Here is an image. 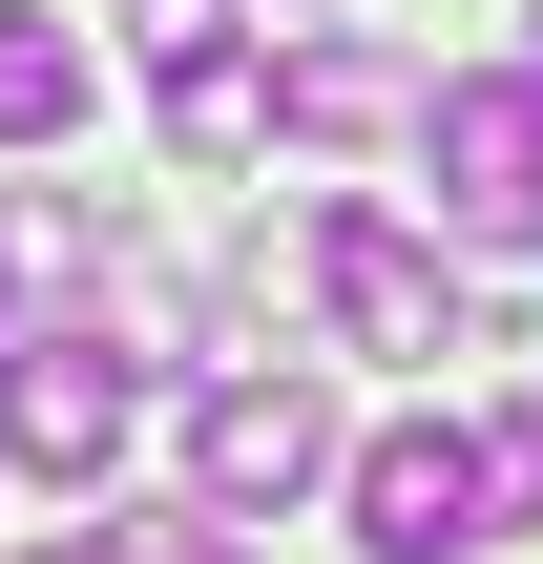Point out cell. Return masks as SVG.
<instances>
[{"label": "cell", "mask_w": 543, "mask_h": 564, "mask_svg": "<svg viewBox=\"0 0 543 564\" xmlns=\"http://www.w3.org/2000/svg\"><path fill=\"white\" fill-rule=\"evenodd\" d=\"M356 440H335V398L293 377V356H230L209 398H188V502H230V523H272V502H314Z\"/></svg>", "instance_id": "3957f363"}, {"label": "cell", "mask_w": 543, "mask_h": 564, "mask_svg": "<svg viewBox=\"0 0 543 564\" xmlns=\"http://www.w3.org/2000/svg\"><path fill=\"white\" fill-rule=\"evenodd\" d=\"M84 105H105V42L42 21V0H0V147H63Z\"/></svg>", "instance_id": "ba28073f"}, {"label": "cell", "mask_w": 543, "mask_h": 564, "mask_svg": "<svg viewBox=\"0 0 543 564\" xmlns=\"http://www.w3.org/2000/svg\"><path fill=\"white\" fill-rule=\"evenodd\" d=\"M293 21H314V0H293Z\"/></svg>", "instance_id": "5bb4252c"}, {"label": "cell", "mask_w": 543, "mask_h": 564, "mask_svg": "<svg viewBox=\"0 0 543 564\" xmlns=\"http://www.w3.org/2000/svg\"><path fill=\"white\" fill-rule=\"evenodd\" d=\"M419 209L460 251H543V63H439L419 84Z\"/></svg>", "instance_id": "6da1fadb"}, {"label": "cell", "mask_w": 543, "mask_h": 564, "mask_svg": "<svg viewBox=\"0 0 543 564\" xmlns=\"http://www.w3.org/2000/svg\"><path fill=\"white\" fill-rule=\"evenodd\" d=\"M146 84H167V147H188V167H251V147H272V42H251V21L167 42Z\"/></svg>", "instance_id": "52a82bcc"}, {"label": "cell", "mask_w": 543, "mask_h": 564, "mask_svg": "<svg viewBox=\"0 0 543 564\" xmlns=\"http://www.w3.org/2000/svg\"><path fill=\"white\" fill-rule=\"evenodd\" d=\"M523 63H543V0H523Z\"/></svg>", "instance_id": "4fadbf2b"}, {"label": "cell", "mask_w": 543, "mask_h": 564, "mask_svg": "<svg viewBox=\"0 0 543 564\" xmlns=\"http://www.w3.org/2000/svg\"><path fill=\"white\" fill-rule=\"evenodd\" d=\"M105 544L126 564H251V523H230V502H167V523H105Z\"/></svg>", "instance_id": "8fae6325"}, {"label": "cell", "mask_w": 543, "mask_h": 564, "mask_svg": "<svg viewBox=\"0 0 543 564\" xmlns=\"http://www.w3.org/2000/svg\"><path fill=\"white\" fill-rule=\"evenodd\" d=\"M481 502H502V544L543 523V398H502V419H481Z\"/></svg>", "instance_id": "30bf717a"}, {"label": "cell", "mask_w": 543, "mask_h": 564, "mask_svg": "<svg viewBox=\"0 0 543 564\" xmlns=\"http://www.w3.org/2000/svg\"><path fill=\"white\" fill-rule=\"evenodd\" d=\"M293 251H314V314H335L356 356H460V293H439V230H398L377 188H335V209H314Z\"/></svg>", "instance_id": "277c9868"}, {"label": "cell", "mask_w": 543, "mask_h": 564, "mask_svg": "<svg viewBox=\"0 0 543 564\" xmlns=\"http://www.w3.org/2000/svg\"><path fill=\"white\" fill-rule=\"evenodd\" d=\"M335 502H356L377 564H481V544H502V502H481V419H398V440H356Z\"/></svg>", "instance_id": "5b68a950"}, {"label": "cell", "mask_w": 543, "mask_h": 564, "mask_svg": "<svg viewBox=\"0 0 543 564\" xmlns=\"http://www.w3.org/2000/svg\"><path fill=\"white\" fill-rule=\"evenodd\" d=\"M105 272V209L84 188H0V293H84Z\"/></svg>", "instance_id": "9c48e42d"}, {"label": "cell", "mask_w": 543, "mask_h": 564, "mask_svg": "<svg viewBox=\"0 0 543 564\" xmlns=\"http://www.w3.org/2000/svg\"><path fill=\"white\" fill-rule=\"evenodd\" d=\"M42 564H126V544H105V523H84V544H42Z\"/></svg>", "instance_id": "7c38bea8"}, {"label": "cell", "mask_w": 543, "mask_h": 564, "mask_svg": "<svg viewBox=\"0 0 543 564\" xmlns=\"http://www.w3.org/2000/svg\"><path fill=\"white\" fill-rule=\"evenodd\" d=\"M126 440H146V356L105 314H21L0 335V460L21 481H105Z\"/></svg>", "instance_id": "7a4b0ae2"}, {"label": "cell", "mask_w": 543, "mask_h": 564, "mask_svg": "<svg viewBox=\"0 0 543 564\" xmlns=\"http://www.w3.org/2000/svg\"><path fill=\"white\" fill-rule=\"evenodd\" d=\"M272 126H293V147H356V126H419V63H398V42H356V21L314 0V42H272Z\"/></svg>", "instance_id": "8992f818"}]
</instances>
